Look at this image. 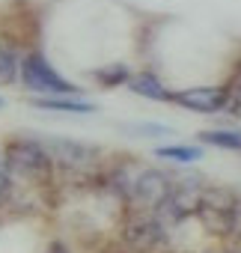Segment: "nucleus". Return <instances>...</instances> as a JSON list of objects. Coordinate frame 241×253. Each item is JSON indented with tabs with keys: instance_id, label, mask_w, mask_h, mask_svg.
I'll use <instances>...</instances> for the list:
<instances>
[{
	"instance_id": "obj_2",
	"label": "nucleus",
	"mask_w": 241,
	"mask_h": 253,
	"mask_svg": "<svg viewBox=\"0 0 241 253\" xmlns=\"http://www.w3.org/2000/svg\"><path fill=\"white\" fill-rule=\"evenodd\" d=\"M3 155H6L9 173H21L27 179H36V182H45L54 170V158L42 146L39 137L36 140H9L3 146Z\"/></svg>"
},
{
	"instance_id": "obj_6",
	"label": "nucleus",
	"mask_w": 241,
	"mask_h": 253,
	"mask_svg": "<svg viewBox=\"0 0 241 253\" xmlns=\"http://www.w3.org/2000/svg\"><path fill=\"white\" fill-rule=\"evenodd\" d=\"M42 146L51 152L54 164H66V167H86L95 161L98 149L95 146H86V143H78V140H69V137H39Z\"/></svg>"
},
{
	"instance_id": "obj_4",
	"label": "nucleus",
	"mask_w": 241,
	"mask_h": 253,
	"mask_svg": "<svg viewBox=\"0 0 241 253\" xmlns=\"http://www.w3.org/2000/svg\"><path fill=\"white\" fill-rule=\"evenodd\" d=\"M173 104L194 110V113H220L226 107V89L223 86H188V89H173L170 95Z\"/></svg>"
},
{
	"instance_id": "obj_17",
	"label": "nucleus",
	"mask_w": 241,
	"mask_h": 253,
	"mask_svg": "<svg viewBox=\"0 0 241 253\" xmlns=\"http://www.w3.org/2000/svg\"><path fill=\"white\" fill-rule=\"evenodd\" d=\"M3 104H6V101H3V98H0V110H3Z\"/></svg>"
},
{
	"instance_id": "obj_8",
	"label": "nucleus",
	"mask_w": 241,
	"mask_h": 253,
	"mask_svg": "<svg viewBox=\"0 0 241 253\" xmlns=\"http://www.w3.org/2000/svg\"><path fill=\"white\" fill-rule=\"evenodd\" d=\"M39 110H54V113H95L98 107L86 98H75V95H36L30 101Z\"/></svg>"
},
{
	"instance_id": "obj_7",
	"label": "nucleus",
	"mask_w": 241,
	"mask_h": 253,
	"mask_svg": "<svg viewBox=\"0 0 241 253\" xmlns=\"http://www.w3.org/2000/svg\"><path fill=\"white\" fill-rule=\"evenodd\" d=\"M125 86L134 95L146 98V101H170V95H173V89H167V84L158 75H152V72H134V75H128Z\"/></svg>"
},
{
	"instance_id": "obj_11",
	"label": "nucleus",
	"mask_w": 241,
	"mask_h": 253,
	"mask_svg": "<svg viewBox=\"0 0 241 253\" xmlns=\"http://www.w3.org/2000/svg\"><path fill=\"white\" fill-rule=\"evenodd\" d=\"M18 78H21V57L12 48L0 45V86L15 84Z\"/></svg>"
},
{
	"instance_id": "obj_1",
	"label": "nucleus",
	"mask_w": 241,
	"mask_h": 253,
	"mask_svg": "<svg viewBox=\"0 0 241 253\" xmlns=\"http://www.w3.org/2000/svg\"><path fill=\"white\" fill-rule=\"evenodd\" d=\"M21 84L33 92V95H78L80 89L66 81L51 63L45 54L33 51L21 60Z\"/></svg>"
},
{
	"instance_id": "obj_15",
	"label": "nucleus",
	"mask_w": 241,
	"mask_h": 253,
	"mask_svg": "<svg viewBox=\"0 0 241 253\" xmlns=\"http://www.w3.org/2000/svg\"><path fill=\"white\" fill-rule=\"evenodd\" d=\"M9 188H12V179H9V164H6V155L0 149V203L9 197Z\"/></svg>"
},
{
	"instance_id": "obj_3",
	"label": "nucleus",
	"mask_w": 241,
	"mask_h": 253,
	"mask_svg": "<svg viewBox=\"0 0 241 253\" xmlns=\"http://www.w3.org/2000/svg\"><path fill=\"white\" fill-rule=\"evenodd\" d=\"M173 182H176V179L167 176V173H161V170H143V173L134 176V185H131V197H128V200H134V203H137L140 209H146V211H155V209L167 200Z\"/></svg>"
},
{
	"instance_id": "obj_13",
	"label": "nucleus",
	"mask_w": 241,
	"mask_h": 253,
	"mask_svg": "<svg viewBox=\"0 0 241 253\" xmlns=\"http://www.w3.org/2000/svg\"><path fill=\"white\" fill-rule=\"evenodd\" d=\"M223 89H226V107L223 110H229L232 116L241 119V63L235 66V72H232V78Z\"/></svg>"
},
{
	"instance_id": "obj_5",
	"label": "nucleus",
	"mask_w": 241,
	"mask_h": 253,
	"mask_svg": "<svg viewBox=\"0 0 241 253\" xmlns=\"http://www.w3.org/2000/svg\"><path fill=\"white\" fill-rule=\"evenodd\" d=\"M125 238H128V244L137 247V250H158V247L167 244L170 235H167V223H164L155 211H146V214H140V217H134V220L128 223Z\"/></svg>"
},
{
	"instance_id": "obj_10",
	"label": "nucleus",
	"mask_w": 241,
	"mask_h": 253,
	"mask_svg": "<svg viewBox=\"0 0 241 253\" xmlns=\"http://www.w3.org/2000/svg\"><path fill=\"white\" fill-rule=\"evenodd\" d=\"M155 158L173 161V164H194V161L202 158V149L200 146H188V143H173V146H158Z\"/></svg>"
},
{
	"instance_id": "obj_12",
	"label": "nucleus",
	"mask_w": 241,
	"mask_h": 253,
	"mask_svg": "<svg viewBox=\"0 0 241 253\" xmlns=\"http://www.w3.org/2000/svg\"><path fill=\"white\" fill-rule=\"evenodd\" d=\"M92 75H95V81H98L101 86H107V89H110V86L125 84L131 72H128V66H125V63H113V66H101V69H95Z\"/></svg>"
},
{
	"instance_id": "obj_9",
	"label": "nucleus",
	"mask_w": 241,
	"mask_h": 253,
	"mask_svg": "<svg viewBox=\"0 0 241 253\" xmlns=\"http://www.w3.org/2000/svg\"><path fill=\"white\" fill-rule=\"evenodd\" d=\"M197 140L205 143V146H217V149L241 152V131H235V128H208V131H200Z\"/></svg>"
},
{
	"instance_id": "obj_14",
	"label": "nucleus",
	"mask_w": 241,
	"mask_h": 253,
	"mask_svg": "<svg viewBox=\"0 0 241 253\" xmlns=\"http://www.w3.org/2000/svg\"><path fill=\"white\" fill-rule=\"evenodd\" d=\"M131 134H140V137H173V128L170 125H161V122H137V125H128Z\"/></svg>"
},
{
	"instance_id": "obj_16",
	"label": "nucleus",
	"mask_w": 241,
	"mask_h": 253,
	"mask_svg": "<svg viewBox=\"0 0 241 253\" xmlns=\"http://www.w3.org/2000/svg\"><path fill=\"white\" fill-rule=\"evenodd\" d=\"M48 253H66V247H63V244H54V247H51Z\"/></svg>"
}]
</instances>
